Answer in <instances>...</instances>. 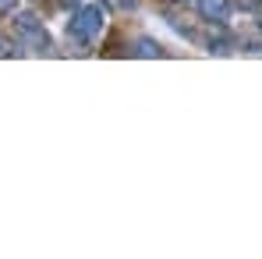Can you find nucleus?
Here are the masks:
<instances>
[{
  "instance_id": "6",
  "label": "nucleus",
  "mask_w": 262,
  "mask_h": 259,
  "mask_svg": "<svg viewBox=\"0 0 262 259\" xmlns=\"http://www.w3.org/2000/svg\"><path fill=\"white\" fill-rule=\"evenodd\" d=\"M259 25H262V18H259Z\"/></svg>"
},
{
  "instance_id": "1",
  "label": "nucleus",
  "mask_w": 262,
  "mask_h": 259,
  "mask_svg": "<svg viewBox=\"0 0 262 259\" xmlns=\"http://www.w3.org/2000/svg\"><path fill=\"white\" fill-rule=\"evenodd\" d=\"M103 11L96 7V4H85V7H78L75 11V18L68 22V36L75 39V43H96V36L103 32Z\"/></svg>"
},
{
  "instance_id": "4",
  "label": "nucleus",
  "mask_w": 262,
  "mask_h": 259,
  "mask_svg": "<svg viewBox=\"0 0 262 259\" xmlns=\"http://www.w3.org/2000/svg\"><path fill=\"white\" fill-rule=\"evenodd\" d=\"M131 53H135V57H163V46L156 43V39H138Z\"/></svg>"
},
{
  "instance_id": "5",
  "label": "nucleus",
  "mask_w": 262,
  "mask_h": 259,
  "mask_svg": "<svg viewBox=\"0 0 262 259\" xmlns=\"http://www.w3.org/2000/svg\"><path fill=\"white\" fill-rule=\"evenodd\" d=\"M14 7V0H0V11H11Z\"/></svg>"
},
{
  "instance_id": "2",
  "label": "nucleus",
  "mask_w": 262,
  "mask_h": 259,
  "mask_svg": "<svg viewBox=\"0 0 262 259\" xmlns=\"http://www.w3.org/2000/svg\"><path fill=\"white\" fill-rule=\"evenodd\" d=\"M14 36L29 46V50H36V53H46V50H50V36H46V29L39 25V18L29 14V11H21V14L14 18Z\"/></svg>"
},
{
  "instance_id": "3",
  "label": "nucleus",
  "mask_w": 262,
  "mask_h": 259,
  "mask_svg": "<svg viewBox=\"0 0 262 259\" xmlns=\"http://www.w3.org/2000/svg\"><path fill=\"white\" fill-rule=\"evenodd\" d=\"M199 11H202V18H206V22L223 25V22L230 18V0H199Z\"/></svg>"
}]
</instances>
